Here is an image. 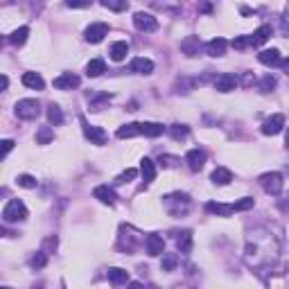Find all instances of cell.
<instances>
[{
  "mask_svg": "<svg viewBox=\"0 0 289 289\" xmlns=\"http://www.w3.org/2000/svg\"><path fill=\"white\" fill-rule=\"evenodd\" d=\"M145 249H147L149 255H161L165 253V240H163L161 235H147V240H145Z\"/></svg>",
  "mask_w": 289,
  "mask_h": 289,
  "instance_id": "7c38bea8",
  "label": "cell"
},
{
  "mask_svg": "<svg viewBox=\"0 0 289 289\" xmlns=\"http://www.w3.org/2000/svg\"><path fill=\"white\" fill-rule=\"evenodd\" d=\"M23 84L27 86V89H34V91H43V86H45L43 77H41L39 73H25L23 75Z\"/></svg>",
  "mask_w": 289,
  "mask_h": 289,
  "instance_id": "7402d4cb",
  "label": "cell"
},
{
  "mask_svg": "<svg viewBox=\"0 0 289 289\" xmlns=\"http://www.w3.org/2000/svg\"><path fill=\"white\" fill-rule=\"evenodd\" d=\"M226 48H228L226 39H219V36L206 43V52L210 54V57H224V54H226Z\"/></svg>",
  "mask_w": 289,
  "mask_h": 289,
  "instance_id": "e0dca14e",
  "label": "cell"
},
{
  "mask_svg": "<svg viewBox=\"0 0 289 289\" xmlns=\"http://www.w3.org/2000/svg\"><path fill=\"white\" fill-rule=\"evenodd\" d=\"M206 210L210 212V215H217V217H230L233 212H235V206H233V203H217V201H208Z\"/></svg>",
  "mask_w": 289,
  "mask_h": 289,
  "instance_id": "8fae6325",
  "label": "cell"
},
{
  "mask_svg": "<svg viewBox=\"0 0 289 289\" xmlns=\"http://www.w3.org/2000/svg\"><path fill=\"white\" fill-rule=\"evenodd\" d=\"M115 136L120 138V140H124V138H136V136H142V122H131V124H124V127L118 129V133Z\"/></svg>",
  "mask_w": 289,
  "mask_h": 289,
  "instance_id": "ac0fdd59",
  "label": "cell"
},
{
  "mask_svg": "<svg viewBox=\"0 0 289 289\" xmlns=\"http://www.w3.org/2000/svg\"><path fill=\"white\" fill-rule=\"evenodd\" d=\"M104 70H106L104 59H91L89 66H86V75H89V77H99Z\"/></svg>",
  "mask_w": 289,
  "mask_h": 289,
  "instance_id": "484cf974",
  "label": "cell"
},
{
  "mask_svg": "<svg viewBox=\"0 0 289 289\" xmlns=\"http://www.w3.org/2000/svg\"><path fill=\"white\" fill-rule=\"evenodd\" d=\"M129 54V43L127 41H118V43L111 45V59L113 61H122Z\"/></svg>",
  "mask_w": 289,
  "mask_h": 289,
  "instance_id": "cb8c5ba5",
  "label": "cell"
},
{
  "mask_svg": "<svg viewBox=\"0 0 289 289\" xmlns=\"http://www.w3.org/2000/svg\"><path fill=\"white\" fill-rule=\"evenodd\" d=\"M274 89H276V79L271 75H265L262 82H260V93H271Z\"/></svg>",
  "mask_w": 289,
  "mask_h": 289,
  "instance_id": "e575fe53",
  "label": "cell"
},
{
  "mask_svg": "<svg viewBox=\"0 0 289 289\" xmlns=\"http://www.w3.org/2000/svg\"><path fill=\"white\" fill-rule=\"evenodd\" d=\"M14 113L20 120H34V118H39L41 108H39V102H36V99H20V102H16Z\"/></svg>",
  "mask_w": 289,
  "mask_h": 289,
  "instance_id": "3957f363",
  "label": "cell"
},
{
  "mask_svg": "<svg viewBox=\"0 0 289 289\" xmlns=\"http://www.w3.org/2000/svg\"><path fill=\"white\" fill-rule=\"evenodd\" d=\"M258 61L260 64H265V66H280L283 64V59H280V52L276 48H271V50H262V52L258 54Z\"/></svg>",
  "mask_w": 289,
  "mask_h": 289,
  "instance_id": "9a60e30c",
  "label": "cell"
},
{
  "mask_svg": "<svg viewBox=\"0 0 289 289\" xmlns=\"http://www.w3.org/2000/svg\"><path fill=\"white\" fill-rule=\"evenodd\" d=\"M108 283L111 285H127L129 283V271H124V269H118V267H113V269H108Z\"/></svg>",
  "mask_w": 289,
  "mask_h": 289,
  "instance_id": "ffe728a7",
  "label": "cell"
},
{
  "mask_svg": "<svg viewBox=\"0 0 289 289\" xmlns=\"http://www.w3.org/2000/svg\"><path fill=\"white\" fill-rule=\"evenodd\" d=\"M82 127H84V136L89 138L93 145H104V142H106L108 136H106V131H104L102 127H93V124H89L84 118H82Z\"/></svg>",
  "mask_w": 289,
  "mask_h": 289,
  "instance_id": "5b68a950",
  "label": "cell"
},
{
  "mask_svg": "<svg viewBox=\"0 0 289 289\" xmlns=\"http://www.w3.org/2000/svg\"><path fill=\"white\" fill-rule=\"evenodd\" d=\"M280 66H283V70H285V73L289 75V59H285V61H283V64H280Z\"/></svg>",
  "mask_w": 289,
  "mask_h": 289,
  "instance_id": "f6af8a7d",
  "label": "cell"
},
{
  "mask_svg": "<svg viewBox=\"0 0 289 289\" xmlns=\"http://www.w3.org/2000/svg\"><path fill=\"white\" fill-rule=\"evenodd\" d=\"M186 163L192 172H199L201 167H203V163H206V154L201 152V149H190L186 156Z\"/></svg>",
  "mask_w": 289,
  "mask_h": 289,
  "instance_id": "4fadbf2b",
  "label": "cell"
},
{
  "mask_svg": "<svg viewBox=\"0 0 289 289\" xmlns=\"http://www.w3.org/2000/svg\"><path fill=\"white\" fill-rule=\"evenodd\" d=\"M27 36H30V27H18V30H14L9 34V43L11 45H23L25 41H27Z\"/></svg>",
  "mask_w": 289,
  "mask_h": 289,
  "instance_id": "83f0119b",
  "label": "cell"
},
{
  "mask_svg": "<svg viewBox=\"0 0 289 289\" xmlns=\"http://www.w3.org/2000/svg\"><path fill=\"white\" fill-rule=\"evenodd\" d=\"M106 34H108L106 23H93V25L86 27V41H89V43H99Z\"/></svg>",
  "mask_w": 289,
  "mask_h": 289,
  "instance_id": "52a82bcc",
  "label": "cell"
},
{
  "mask_svg": "<svg viewBox=\"0 0 289 289\" xmlns=\"http://www.w3.org/2000/svg\"><path fill=\"white\" fill-rule=\"evenodd\" d=\"M181 50H183V54H188V57H196L199 50H201L199 36H186V39L181 41Z\"/></svg>",
  "mask_w": 289,
  "mask_h": 289,
  "instance_id": "2e32d148",
  "label": "cell"
},
{
  "mask_svg": "<svg viewBox=\"0 0 289 289\" xmlns=\"http://www.w3.org/2000/svg\"><path fill=\"white\" fill-rule=\"evenodd\" d=\"M212 183L215 186H228L230 181H233V172L226 170V167H217L215 172H212Z\"/></svg>",
  "mask_w": 289,
  "mask_h": 289,
  "instance_id": "44dd1931",
  "label": "cell"
},
{
  "mask_svg": "<svg viewBox=\"0 0 289 289\" xmlns=\"http://www.w3.org/2000/svg\"><path fill=\"white\" fill-rule=\"evenodd\" d=\"M133 25L140 32H154L158 27V20L147 11H138V14H133Z\"/></svg>",
  "mask_w": 289,
  "mask_h": 289,
  "instance_id": "277c9868",
  "label": "cell"
},
{
  "mask_svg": "<svg viewBox=\"0 0 289 289\" xmlns=\"http://www.w3.org/2000/svg\"><path fill=\"white\" fill-rule=\"evenodd\" d=\"M45 262H48V255H45V253H36L34 258L30 260L32 269H43V267H45Z\"/></svg>",
  "mask_w": 289,
  "mask_h": 289,
  "instance_id": "8d00e7d4",
  "label": "cell"
},
{
  "mask_svg": "<svg viewBox=\"0 0 289 289\" xmlns=\"http://www.w3.org/2000/svg\"><path fill=\"white\" fill-rule=\"evenodd\" d=\"M52 138H54L52 129H50V127H39V131H36V142H39V145H48Z\"/></svg>",
  "mask_w": 289,
  "mask_h": 289,
  "instance_id": "1f68e13d",
  "label": "cell"
},
{
  "mask_svg": "<svg viewBox=\"0 0 289 289\" xmlns=\"http://www.w3.org/2000/svg\"><path fill=\"white\" fill-rule=\"evenodd\" d=\"M52 84H54V89H59V91H73L82 84V79L73 73H64V75H59V77L54 79Z\"/></svg>",
  "mask_w": 289,
  "mask_h": 289,
  "instance_id": "8992f818",
  "label": "cell"
},
{
  "mask_svg": "<svg viewBox=\"0 0 289 289\" xmlns=\"http://www.w3.org/2000/svg\"><path fill=\"white\" fill-rule=\"evenodd\" d=\"M93 196L97 201H102V203H106V206H113V203H115V199H118V196H115V192H113V188H108V186H97L93 190Z\"/></svg>",
  "mask_w": 289,
  "mask_h": 289,
  "instance_id": "5bb4252c",
  "label": "cell"
},
{
  "mask_svg": "<svg viewBox=\"0 0 289 289\" xmlns=\"http://www.w3.org/2000/svg\"><path fill=\"white\" fill-rule=\"evenodd\" d=\"M48 120H50V124H54V127L64 124V113H61V106H57V104H50V108H48Z\"/></svg>",
  "mask_w": 289,
  "mask_h": 289,
  "instance_id": "f546056e",
  "label": "cell"
},
{
  "mask_svg": "<svg viewBox=\"0 0 289 289\" xmlns=\"http://www.w3.org/2000/svg\"><path fill=\"white\" fill-rule=\"evenodd\" d=\"M16 183H18L20 188H27V190L36 188V179H34V177H30V174H20V177L16 179Z\"/></svg>",
  "mask_w": 289,
  "mask_h": 289,
  "instance_id": "d590c367",
  "label": "cell"
},
{
  "mask_svg": "<svg viewBox=\"0 0 289 289\" xmlns=\"http://www.w3.org/2000/svg\"><path fill=\"white\" fill-rule=\"evenodd\" d=\"M158 163H161L163 167H174L179 163V158L177 156H161V158H158Z\"/></svg>",
  "mask_w": 289,
  "mask_h": 289,
  "instance_id": "b9f144b4",
  "label": "cell"
},
{
  "mask_svg": "<svg viewBox=\"0 0 289 289\" xmlns=\"http://www.w3.org/2000/svg\"><path fill=\"white\" fill-rule=\"evenodd\" d=\"M188 133H190V129H188L186 124H172L170 127V136L174 138V140H183Z\"/></svg>",
  "mask_w": 289,
  "mask_h": 289,
  "instance_id": "d6a6232c",
  "label": "cell"
},
{
  "mask_svg": "<svg viewBox=\"0 0 289 289\" xmlns=\"http://www.w3.org/2000/svg\"><path fill=\"white\" fill-rule=\"evenodd\" d=\"M177 265H179V255L177 253H163V262H161L163 271H172Z\"/></svg>",
  "mask_w": 289,
  "mask_h": 289,
  "instance_id": "4dcf8cb0",
  "label": "cell"
},
{
  "mask_svg": "<svg viewBox=\"0 0 289 289\" xmlns=\"http://www.w3.org/2000/svg\"><path fill=\"white\" fill-rule=\"evenodd\" d=\"M7 86H9V79H7V75H2V91H7Z\"/></svg>",
  "mask_w": 289,
  "mask_h": 289,
  "instance_id": "ee69618b",
  "label": "cell"
},
{
  "mask_svg": "<svg viewBox=\"0 0 289 289\" xmlns=\"http://www.w3.org/2000/svg\"><path fill=\"white\" fill-rule=\"evenodd\" d=\"M11 149H14V140H2V154H5V156L11 152Z\"/></svg>",
  "mask_w": 289,
  "mask_h": 289,
  "instance_id": "7bdbcfd3",
  "label": "cell"
},
{
  "mask_svg": "<svg viewBox=\"0 0 289 289\" xmlns=\"http://www.w3.org/2000/svg\"><path fill=\"white\" fill-rule=\"evenodd\" d=\"M235 86H237V79L235 75L230 73H224L215 79V91H219V93H230V91H235Z\"/></svg>",
  "mask_w": 289,
  "mask_h": 289,
  "instance_id": "9c48e42d",
  "label": "cell"
},
{
  "mask_svg": "<svg viewBox=\"0 0 289 289\" xmlns=\"http://www.w3.org/2000/svg\"><path fill=\"white\" fill-rule=\"evenodd\" d=\"M230 45H233L235 50H244V48H249V45H251V36H235Z\"/></svg>",
  "mask_w": 289,
  "mask_h": 289,
  "instance_id": "74e56055",
  "label": "cell"
},
{
  "mask_svg": "<svg viewBox=\"0 0 289 289\" xmlns=\"http://www.w3.org/2000/svg\"><path fill=\"white\" fill-rule=\"evenodd\" d=\"M140 174L145 179V183H152L156 179V165H154L152 158H142L140 161Z\"/></svg>",
  "mask_w": 289,
  "mask_h": 289,
  "instance_id": "d6986e66",
  "label": "cell"
},
{
  "mask_svg": "<svg viewBox=\"0 0 289 289\" xmlns=\"http://www.w3.org/2000/svg\"><path fill=\"white\" fill-rule=\"evenodd\" d=\"M177 246L181 253H190L192 251V233L190 230H181L177 237Z\"/></svg>",
  "mask_w": 289,
  "mask_h": 289,
  "instance_id": "d4e9b609",
  "label": "cell"
},
{
  "mask_svg": "<svg viewBox=\"0 0 289 289\" xmlns=\"http://www.w3.org/2000/svg\"><path fill=\"white\" fill-rule=\"evenodd\" d=\"M2 219L5 224H18V221H25L27 219V208L20 199H9L7 201V206L2 208Z\"/></svg>",
  "mask_w": 289,
  "mask_h": 289,
  "instance_id": "6da1fadb",
  "label": "cell"
},
{
  "mask_svg": "<svg viewBox=\"0 0 289 289\" xmlns=\"http://www.w3.org/2000/svg\"><path fill=\"white\" fill-rule=\"evenodd\" d=\"M66 5L73 9H84V7H91V0H66Z\"/></svg>",
  "mask_w": 289,
  "mask_h": 289,
  "instance_id": "60d3db41",
  "label": "cell"
},
{
  "mask_svg": "<svg viewBox=\"0 0 289 289\" xmlns=\"http://www.w3.org/2000/svg\"><path fill=\"white\" fill-rule=\"evenodd\" d=\"M285 145L289 147V131H287V136H285Z\"/></svg>",
  "mask_w": 289,
  "mask_h": 289,
  "instance_id": "bcb514c9",
  "label": "cell"
},
{
  "mask_svg": "<svg viewBox=\"0 0 289 289\" xmlns=\"http://www.w3.org/2000/svg\"><path fill=\"white\" fill-rule=\"evenodd\" d=\"M285 127V115H280V113H276V115H271L269 120H265V124H262V133L265 136H276V133H280Z\"/></svg>",
  "mask_w": 289,
  "mask_h": 289,
  "instance_id": "ba28073f",
  "label": "cell"
},
{
  "mask_svg": "<svg viewBox=\"0 0 289 289\" xmlns=\"http://www.w3.org/2000/svg\"><path fill=\"white\" fill-rule=\"evenodd\" d=\"M271 36V25H262V27H258V30L251 34V45H262L267 43V39Z\"/></svg>",
  "mask_w": 289,
  "mask_h": 289,
  "instance_id": "603a6c76",
  "label": "cell"
},
{
  "mask_svg": "<svg viewBox=\"0 0 289 289\" xmlns=\"http://www.w3.org/2000/svg\"><path fill=\"white\" fill-rule=\"evenodd\" d=\"M129 70L136 75H152L154 73V61L145 59V57H136V59L129 64Z\"/></svg>",
  "mask_w": 289,
  "mask_h": 289,
  "instance_id": "30bf717a",
  "label": "cell"
},
{
  "mask_svg": "<svg viewBox=\"0 0 289 289\" xmlns=\"http://www.w3.org/2000/svg\"><path fill=\"white\" fill-rule=\"evenodd\" d=\"M253 203H255V201L251 199V196H244V199L235 201L233 206H235V212H237V210H249V208H253Z\"/></svg>",
  "mask_w": 289,
  "mask_h": 289,
  "instance_id": "f35d334b",
  "label": "cell"
},
{
  "mask_svg": "<svg viewBox=\"0 0 289 289\" xmlns=\"http://www.w3.org/2000/svg\"><path fill=\"white\" fill-rule=\"evenodd\" d=\"M260 186H262V190L267 192V194H280L283 192V174L280 172H267V174H262L260 177Z\"/></svg>",
  "mask_w": 289,
  "mask_h": 289,
  "instance_id": "7a4b0ae2",
  "label": "cell"
},
{
  "mask_svg": "<svg viewBox=\"0 0 289 289\" xmlns=\"http://www.w3.org/2000/svg\"><path fill=\"white\" fill-rule=\"evenodd\" d=\"M108 99H111V95H108V93H91L89 95V102H91V108H93V111H99Z\"/></svg>",
  "mask_w": 289,
  "mask_h": 289,
  "instance_id": "f1b7e54d",
  "label": "cell"
},
{
  "mask_svg": "<svg viewBox=\"0 0 289 289\" xmlns=\"http://www.w3.org/2000/svg\"><path fill=\"white\" fill-rule=\"evenodd\" d=\"M102 5L111 11H124L127 9V0H102Z\"/></svg>",
  "mask_w": 289,
  "mask_h": 289,
  "instance_id": "836d02e7",
  "label": "cell"
},
{
  "mask_svg": "<svg viewBox=\"0 0 289 289\" xmlns=\"http://www.w3.org/2000/svg\"><path fill=\"white\" fill-rule=\"evenodd\" d=\"M163 131H165V127H163V124H158V122H142V136L158 138Z\"/></svg>",
  "mask_w": 289,
  "mask_h": 289,
  "instance_id": "4316f807",
  "label": "cell"
},
{
  "mask_svg": "<svg viewBox=\"0 0 289 289\" xmlns=\"http://www.w3.org/2000/svg\"><path fill=\"white\" fill-rule=\"evenodd\" d=\"M136 174H138V172L133 170V167H129V170H124L122 174L115 179V183H118V186H120V183H127V181H131V179H136Z\"/></svg>",
  "mask_w": 289,
  "mask_h": 289,
  "instance_id": "ab89813d",
  "label": "cell"
}]
</instances>
